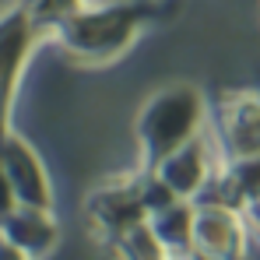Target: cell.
<instances>
[{
  "instance_id": "cell-12",
  "label": "cell",
  "mask_w": 260,
  "mask_h": 260,
  "mask_svg": "<svg viewBox=\"0 0 260 260\" xmlns=\"http://www.w3.org/2000/svg\"><path fill=\"white\" fill-rule=\"evenodd\" d=\"M246 218H250V225H253V229L260 232V201H253V204L246 208Z\"/></svg>"
},
{
  "instance_id": "cell-4",
  "label": "cell",
  "mask_w": 260,
  "mask_h": 260,
  "mask_svg": "<svg viewBox=\"0 0 260 260\" xmlns=\"http://www.w3.org/2000/svg\"><path fill=\"white\" fill-rule=\"evenodd\" d=\"M88 225L95 229L99 239L116 243L137 225L148 221V197L144 183H116V186H99L85 204Z\"/></svg>"
},
{
  "instance_id": "cell-3",
  "label": "cell",
  "mask_w": 260,
  "mask_h": 260,
  "mask_svg": "<svg viewBox=\"0 0 260 260\" xmlns=\"http://www.w3.org/2000/svg\"><path fill=\"white\" fill-rule=\"evenodd\" d=\"M43 39H49V28L32 14L25 0H14L7 11H0V137L11 134V109L21 74Z\"/></svg>"
},
{
  "instance_id": "cell-8",
  "label": "cell",
  "mask_w": 260,
  "mask_h": 260,
  "mask_svg": "<svg viewBox=\"0 0 260 260\" xmlns=\"http://www.w3.org/2000/svg\"><path fill=\"white\" fill-rule=\"evenodd\" d=\"M56 239H60V229H56L53 215L43 211V208H21L18 204L0 218V243L14 246L28 260L49 253L56 246Z\"/></svg>"
},
{
  "instance_id": "cell-1",
  "label": "cell",
  "mask_w": 260,
  "mask_h": 260,
  "mask_svg": "<svg viewBox=\"0 0 260 260\" xmlns=\"http://www.w3.org/2000/svg\"><path fill=\"white\" fill-rule=\"evenodd\" d=\"M155 18L148 4L137 0H106V4H81L71 11L56 28L53 43L78 63H109L141 36V28Z\"/></svg>"
},
{
  "instance_id": "cell-11",
  "label": "cell",
  "mask_w": 260,
  "mask_h": 260,
  "mask_svg": "<svg viewBox=\"0 0 260 260\" xmlns=\"http://www.w3.org/2000/svg\"><path fill=\"white\" fill-rule=\"evenodd\" d=\"M0 260H28L25 253H18L14 246H7V243H0Z\"/></svg>"
},
{
  "instance_id": "cell-5",
  "label": "cell",
  "mask_w": 260,
  "mask_h": 260,
  "mask_svg": "<svg viewBox=\"0 0 260 260\" xmlns=\"http://www.w3.org/2000/svg\"><path fill=\"white\" fill-rule=\"evenodd\" d=\"M0 166L11 183V193L21 208H53V190H49V176H46L43 162L36 155V148L18 137V134H4L0 137Z\"/></svg>"
},
{
  "instance_id": "cell-6",
  "label": "cell",
  "mask_w": 260,
  "mask_h": 260,
  "mask_svg": "<svg viewBox=\"0 0 260 260\" xmlns=\"http://www.w3.org/2000/svg\"><path fill=\"white\" fill-rule=\"evenodd\" d=\"M215 134L229 162L260 155V95L243 91V95L225 99L215 113Z\"/></svg>"
},
{
  "instance_id": "cell-10",
  "label": "cell",
  "mask_w": 260,
  "mask_h": 260,
  "mask_svg": "<svg viewBox=\"0 0 260 260\" xmlns=\"http://www.w3.org/2000/svg\"><path fill=\"white\" fill-rule=\"evenodd\" d=\"M113 246L120 250V257H123V260H162V246H158V239L151 236L148 221L137 225L134 232H127L123 239H116Z\"/></svg>"
},
{
  "instance_id": "cell-9",
  "label": "cell",
  "mask_w": 260,
  "mask_h": 260,
  "mask_svg": "<svg viewBox=\"0 0 260 260\" xmlns=\"http://www.w3.org/2000/svg\"><path fill=\"white\" fill-rule=\"evenodd\" d=\"M243 243L239 221L232 215V208L221 204H208L193 211V253H201L204 260H236Z\"/></svg>"
},
{
  "instance_id": "cell-2",
  "label": "cell",
  "mask_w": 260,
  "mask_h": 260,
  "mask_svg": "<svg viewBox=\"0 0 260 260\" xmlns=\"http://www.w3.org/2000/svg\"><path fill=\"white\" fill-rule=\"evenodd\" d=\"M204 130V99L193 85H173L151 95L137 116L141 162L151 173L162 158H169L183 144L201 137Z\"/></svg>"
},
{
  "instance_id": "cell-7",
  "label": "cell",
  "mask_w": 260,
  "mask_h": 260,
  "mask_svg": "<svg viewBox=\"0 0 260 260\" xmlns=\"http://www.w3.org/2000/svg\"><path fill=\"white\" fill-rule=\"evenodd\" d=\"M151 176L173 193L176 201L201 193V190L211 183V155H208L204 134L193 137L190 144H183L179 151H173L169 158H162V162L151 169Z\"/></svg>"
}]
</instances>
